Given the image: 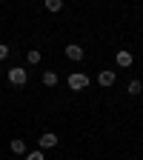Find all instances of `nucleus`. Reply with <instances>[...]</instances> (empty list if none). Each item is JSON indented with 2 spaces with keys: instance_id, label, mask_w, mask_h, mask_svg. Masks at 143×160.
Masks as SVG:
<instances>
[{
  "instance_id": "6e6552de",
  "label": "nucleus",
  "mask_w": 143,
  "mask_h": 160,
  "mask_svg": "<svg viewBox=\"0 0 143 160\" xmlns=\"http://www.w3.org/2000/svg\"><path fill=\"white\" fill-rule=\"evenodd\" d=\"M12 152H14V154H26V143H23L20 137H14V140H12Z\"/></svg>"
},
{
  "instance_id": "423d86ee",
  "label": "nucleus",
  "mask_w": 143,
  "mask_h": 160,
  "mask_svg": "<svg viewBox=\"0 0 143 160\" xmlns=\"http://www.w3.org/2000/svg\"><path fill=\"white\" fill-rule=\"evenodd\" d=\"M97 83H100V86H112V83H115V72H112V69H103V72L97 74Z\"/></svg>"
},
{
  "instance_id": "9d476101",
  "label": "nucleus",
  "mask_w": 143,
  "mask_h": 160,
  "mask_svg": "<svg viewBox=\"0 0 143 160\" xmlns=\"http://www.w3.org/2000/svg\"><path fill=\"white\" fill-rule=\"evenodd\" d=\"M43 86H57V74L54 72H43Z\"/></svg>"
},
{
  "instance_id": "f8f14e48",
  "label": "nucleus",
  "mask_w": 143,
  "mask_h": 160,
  "mask_svg": "<svg viewBox=\"0 0 143 160\" xmlns=\"http://www.w3.org/2000/svg\"><path fill=\"white\" fill-rule=\"evenodd\" d=\"M26 160H46V157H43V149H40V152H29Z\"/></svg>"
},
{
  "instance_id": "7ed1b4c3",
  "label": "nucleus",
  "mask_w": 143,
  "mask_h": 160,
  "mask_svg": "<svg viewBox=\"0 0 143 160\" xmlns=\"http://www.w3.org/2000/svg\"><path fill=\"white\" fill-rule=\"evenodd\" d=\"M37 143H40V149H54L57 146V134L54 132H46V134H40Z\"/></svg>"
},
{
  "instance_id": "39448f33",
  "label": "nucleus",
  "mask_w": 143,
  "mask_h": 160,
  "mask_svg": "<svg viewBox=\"0 0 143 160\" xmlns=\"http://www.w3.org/2000/svg\"><path fill=\"white\" fill-rule=\"evenodd\" d=\"M66 57H69V60H74V63H77V60H83V46L69 43V46H66Z\"/></svg>"
},
{
  "instance_id": "f03ea898",
  "label": "nucleus",
  "mask_w": 143,
  "mask_h": 160,
  "mask_svg": "<svg viewBox=\"0 0 143 160\" xmlns=\"http://www.w3.org/2000/svg\"><path fill=\"white\" fill-rule=\"evenodd\" d=\"M29 80V72L23 69V66H17V69H9V83L12 86H23Z\"/></svg>"
},
{
  "instance_id": "9b49d317",
  "label": "nucleus",
  "mask_w": 143,
  "mask_h": 160,
  "mask_svg": "<svg viewBox=\"0 0 143 160\" xmlns=\"http://www.w3.org/2000/svg\"><path fill=\"white\" fill-rule=\"evenodd\" d=\"M26 57H29V63L34 66V63H40V57H43V54H40L37 49H29V54H26Z\"/></svg>"
},
{
  "instance_id": "1a4fd4ad",
  "label": "nucleus",
  "mask_w": 143,
  "mask_h": 160,
  "mask_svg": "<svg viewBox=\"0 0 143 160\" xmlns=\"http://www.w3.org/2000/svg\"><path fill=\"white\" fill-rule=\"evenodd\" d=\"M43 6L49 12H60V9H63V0H43Z\"/></svg>"
},
{
  "instance_id": "20e7f679",
  "label": "nucleus",
  "mask_w": 143,
  "mask_h": 160,
  "mask_svg": "<svg viewBox=\"0 0 143 160\" xmlns=\"http://www.w3.org/2000/svg\"><path fill=\"white\" fill-rule=\"evenodd\" d=\"M115 60H117V66H123V69H129L135 57H132V52H126V49H120V52L115 54Z\"/></svg>"
},
{
  "instance_id": "f257e3e1",
  "label": "nucleus",
  "mask_w": 143,
  "mask_h": 160,
  "mask_svg": "<svg viewBox=\"0 0 143 160\" xmlns=\"http://www.w3.org/2000/svg\"><path fill=\"white\" fill-rule=\"evenodd\" d=\"M89 86V77L83 74V72H74V74H69V89L72 92H83Z\"/></svg>"
},
{
  "instance_id": "ddd939ff",
  "label": "nucleus",
  "mask_w": 143,
  "mask_h": 160,
  "mask_svg": "<svg viewBox=\"0 0 143 160\" xmlns=\"http://www.w3.org/2000/svg\"><path fill=\"white\" fill-rule=\"evenodd\" d=\"M6 57H9V46H6V43H0V60H6Z\"/></svg>"
},
{
  "instance_id": "0eeeda50",
  "label": "nucleus",
  "mask_w": 143,
  "mask_h": 160,
  "mask_svg": "<svg viewBox=\"0 0 143 160\" xmlns=\"http://www.w3.org/2000/svg\"><path fill=\"white\" fill-rule=\"evenodd\" d=\"M126 92H129V94H132V97H137V94H140V92H143V83H140V80H132V83H129V86H126Z\"/></svg>"
}]
</instances>
